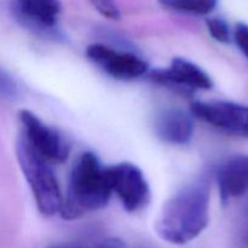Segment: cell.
<instances>
[{
	"label": "cell",
	"instance_id": "obj_1",
	"mask_svg": "<svg viewBox=\"0 0 248 248\" xmlns=\"http://www.w3.org/2000/svg\"><path fill=\"white\" fill-rule=\"evenodd\" d=\"M210 182L201 178L172 196L162 208L156 232L172 245H186L195 240L210 222Z\"/></svg>",
	"mask_w": 248,
	"mask_h": 248
},
{
	"label": "cell",
	"instance_id": "obj_2",
	"mask_svg": "<svg viewBox=\"0 0 248 248\" xmlns=\"http://www.w3.org/2000/svg\"><path fill=\"white\" fill-rule=\"evenodd\" d=\"M110 195L106 169L96 154L84 153L70 172L67 196L60 213L67 220L78 219L85 213L106 207Z\"/></svg>",
	"mask_w": 248,
	"mask_h": 248
},
{
	"label": "cell",
	"instance_id": "obj_3",
	"mask_svg": "<svg viewBox=\"0 0 248 248\" xmlns=\"http://www.w3.org/2000/svg\"><path fill=\"white\" fill-rule=\"evenodd\" d=\"M16 156L41 215L60 213L63 198L51 162L34 152L21 136L16 143Z\"/></svg>",
	"mask_w": 248,
	"mask_h": 248
},
{
	"label": "cell",
	"instance_id": "obj_4",
	"mask_svg": "<svg viewBox=\"0 0 248 248\" xmlns=\"http://www.w3.org/2000/svg\"><path fill=\"white\" fill-rule=\"evenodd\" d=\"M21 137L40 156L51 164H62L68 159L70 145L62 135L40 120L31 110L19 111Z\"/></svg>",
	"mask_w": 248,
	"mask_h": 248
},
{
	"label": "cell",
	"instance_id": "obj_5",
	"mask_svg": "<svg viewBox=\"0 0 248 248\" xmlns=\"http://www.w3.org/2000/svg\"><path fill=\"white\" fill-rule=\"evenodd\" d=\"M107 178L111 193L120 199L124 208L128 212H137L144 208L150 200V189L143 172L130 162H121L107 167Z\"/></svg>",
	"mask_w": 248,
	"mask_h": 248
},
{
	"label": "cell",
	"instance_id": "obj_6",
	"mask_svg": "<svg viewBox=\"0 0 248 248\" xmlns=\"http://www.w3.org/2000/svg\"><path fill=\"white\" fill-rule=\"evenodd\" d=\"M194 115L220 132L235 137L248 138V107L228 101L194 102Z\"/></svg>",
	"mask_w": 248,
	"mask_h": 248
},
{
	"label": "cell",
	"instance_id": "obj_7",
	"mask_svg": "<svg viewBox=\"0 0 248 248\" xmlns=\"http://www.w3.org/2000/svg\"><path fill=\"white\" fill-rule=\"evenodd\" d=\"M86 56L104 73L119 80H132L148 72V63L137 55L119 51L103 44H92Z\"/></svg>",
	"mask_w": 248,
	"mask_h": 248
},
{
	"label": "cell",
	"instance_id": "obj_8",
	"mask_svg": "<svg viewBox=\"0 0 248 248\" xmlns=\"http://www.w3.org/2000/svg\"><path fill=\"white\" fill-rule=\"evenodd\" d=\"M152 80L164 86L181 89L184 92L211 90L213 87L210 75L199 65L184 58H174L166 69H155L152 73Z\"/></svg>",
	"mask_w": 248,
	"mask_h": 248
},
{
	"label": "cell",
	"instance_id": "obj_9",
	"mask_svg": "<svg viewBox=\"0 0 248 248\" xmlns=\"http://www.w3.org/2000/svg\"><path fill=\"white\" fill-rule=\"evenodd\" d=\"M14 12L19 21L39 31H52L60 18V0H12Z\"/></svg>",
	"mask_w": 248,
	"mask_h": 248
},
{
	"label": "cell",
	"instance_id": "obj_10",
	"mask_svg": "<svg viewBox=\"0 0 248 248\" xmlns=\"http://www.w3.org/2000/svg\"><path fill=\"white\" fill-rule=\"evenodd\" d=\"M217 184L224 203L244 196L248 191V155L240 154L228 159L218 170Z\"/></svg>",
	"mask_w": 248,
	"mask_h": 248
},
{
	"label": "cell",
	"instance_id": "obj_11",
	"mask_svg": "<svg viewBox=\"0 0 248 248\" xmlns=\"http://www.w3.org/2000/svg\"><path fill=\"white\" fill-rule=\"evenodd\" d=\"M154 127L157 137L169 144H186L193 138V120L179 109L162 111L155 120Z\"/></svg>",
	"mask_w": 248,
	"mask_h": 248
},
{
	"label": "cell",
	"instance_id": "obj_12",
	"mask_svg": "<svg viewBox=\"0 0 248 248\" xmlns=\"http://www.w3.org/2000/svg\"><path fill=\"white\" fill-rule=\"evenodd\" d=\"M162 6L177 12L203 16L217 7L218 0H159Z\"/></svg>",
	"mask_w": 248,
	"mask_h": 248
},
{
	"label": "cell",
	"instance_id": "obj_13",
	"mask_svg": "<svg viewBox=\"0 0 248 248\" xmlns=\"http://www.w3.org/2000/svg\"><path fill=\"white\" fill-rule=\"evenodd\" d=\"M207 29L211 36L219 43H229L232 38V31L227 22L222 18L207 19Z\"/></svg>",
	"mask_w": 248,
	"mask_h": 248
},
{
	"label": "cell",
	"instance_id": "obj_14",
	"mask_svg": "<svg viewBox=\"0 0 248 248\" xmlns=\"http://www.w3.org/2000/svg\"><path fill=\"white\" fill-rule=\"evenodd\" d=\"M92 5L96 7L97 11L109 19L118 21L120 18V11L116 5L115 0H90Z\"/></svg>",
	"mask_w": 248,
	"mask_h": 248
},
{
	"label": "cell",
	"instance_id": "obj_15",
	"mask_svg": "<svg viewBox=\"0 0 248 248\" xmlns=\"http://www.w3.org/2000/svg\"><path fill=\"white\" fill-rule=\"evenodd\" d=\"M234 40L240 51L248 60V24L239 23L235 27Z\"/></svg>",
	"mask_w": 248,
	"mask_h": 248
},
{
	"label": "cell",
	"instance_id": "obj_16",
	"mask_svg": "<svg viewBox=\"0 0 248 248\" xmlns=\"http://www.w3.org/2000/svg\"><path fill=\"white\" fill-rule=\"evenodd\" d=\"M17 93L16 84L9 74L0 69V96L5 98H14Z\"/></svg>",
	"mask_w": 248,
	"mask_h": 248
},
{
	"label": "cell",
	"instance_id": "obj_17",
	"mask_svg": "<svg viewBox=\"0 0 248 248\" xmlns=\"http://www.w3.org/2000/svg\"><path fill=\"white\" fill-rule=\"evenodd\" d=\"M90 248H126V245L123 240L118 239V237H108V239L97 242L96 245Z\"/></svg>",
	"mask_w": 248,
	"mask_h": 248
}]
</instances>
